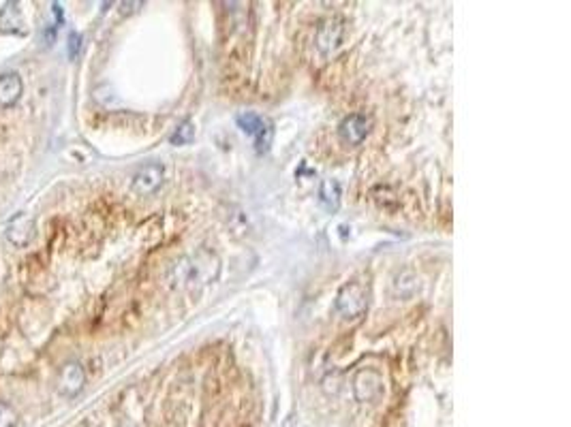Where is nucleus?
Wrapping results in <instances>:
<instances>
[{
    "mask_svg": "<svg viewBox=\"0 0 571 427\" xmlns=\"http://www.w3.org/2000/svg\"><path fill=\"white\" fill-rule=\"evenodd\" d=\"M235 124L244 135H249L253 139L257 154H266L270 150L274 139V124L270 118L255 111H244L235 118Z\"/></svg>",
    "mask_w": 571,
    "mask_h": 427,
    "instance_id": "nucleus-3",
    "label": "nucleus"
},
{
    "mask_svg": "<svg viewBox=\"0 0 571 427\" xmlns=\"http://www.w3.org/2000/svg\"><path fill=\"white\" fill-rule=\"evenodd\" d=\"M340 197H343V190H340V184L336 180H323L321 182L319 201H321V205L325 209H328V211H336L338 205H340Z\"/></svg>",
    "mask_w": 571,
    "mask_h": 427,
    "instance_id": "nucleus-11",
    "label": "nucleus"
},
{
    "mask_svg": "<svg viewBox=\"0 0 571 427\" xmlns=\"http://www.w3.org/2000/svg\"><path fill=\"white\" fill-rule=\"evenodd\" d=\"M163 178H165V169L158 162H148L144 164L137 174L133 176V190L142 197H148L152 192H156L163 184Z\"/></svg>",
    "mask_w": 571,
    "mask_h": 427,
    "instance_id": "nucleus-7",
    "label": "nucleus"
},
{
    "mask_svg": "<svg viewBox=\"0 0 571 427\" xmlns=\"http://www.w3.org/2000/svg\"><path fill=\"white\" fill-rule=\"evenodd\" d=\"M418 286H420L418 276L411 274V272H402V274L396 276V280H394V290H396V295H400V297H409V295H413V293L418 290Z\"/></svg>",
    "mask_w": 571,
    "mask_h": 427,
    "instance_id": "nucleus-13",
    "label": "nucleus"
},
{
    "mask_svg": "<svg viewBox=\"0 0 571 427\" xmlns=\"http://www.w3.org/2000/svg\"><path fill=\"white\" fill-rule=\"evenodd\" d=\"M22 30V13L15 3H7L3 13H0V32H18Z\"/></svg>",
    "mask_w": 571,
    "mask_h": 427,
    "instance_id": "nucleus-12",
    "label": "nucleus"
},
{
    "mask_svg": "<svg viewBox=\"0 0 571 427\" xmlns=\"http://www.w3.org/2000/svg\"><path fill=\"white\" fill-rule=\"evenodd\" d=\"M79 50H81V34L71 32L69 34V58H77Z\"/></svg>",
    "mask_w": 571,
    "mask_h": 427,
    "instance_id": "nucleus-16",
    "label": "nucleus"
},
{
    "mask_svg": "<svg viewBox=\"0 0 571 427\" xmlns=\"http://www.w3.org/2000/svg\"><path fill=\"white\" fill-rule=\"evenodd\" d=\"M282 427H298V425H296V421H294V419H287V421L282 423Z\"/></svg>",
    "mask_w": 571,
    "mask_h": 427,
    "instance_id": "nucleus-17",
    "label": "nucleus"
},
{
    "mask_svg": "<svg viewBox=\"0 0 571 427\" xmlns=\"http://www.w3.org/2000/svg\"><path fill=\"white\" fill-rule=\"evenodd\" d=\"M369 304H371V290L364 280L347 282L336 295V310L347 321L359 318L366 310H369Z\"/></svg>",
    "mask_w": 571,
    "mask_h": 427,
    "instance_id": "nucleus-2",
    "label": "nucleus"
},
{
    "mask_svg": "<svg viewBox=\"0 0 571 427\" xmlns=\"http://www.w3.org/2000/svg\"><path fill=\"white\" fill-rule=\"evenodd\" d=\"M345 36V26L340 18H328L319 28H317V36H315V46L323 56L334 54Z\"/></svg>",
    "mask_w": 571,
    "mask_h": 427,
    "instance_id": "nucleus-5",
    "label": "nucleus"
},
{
    "mask_svg": "<svg viewBox=\"0 0 571 427\" xmlns=\"http://www.w3.org/2000/svg\"><path fill=\"white\" fill-rule=\"evenodd\" d=\"M84 384H86V372L84 368H81V363L77 361H69L62 365L60 374H58V389L62 396H77L81 389H84Z\"/></svg>",
    "mask_w": 571,
    "mask_h": 427,
    "instance_id": "nucleus-8",
    "label": "nucleus"
},
{
    "mask_svg": "<svg viewBox=\"0 0 571 427\" xmlns=\"http://www.w3.org/2000/svg\"><path fill=\"white\" fill-rule=\"evenodd\" d=\"M22 77L18 73H7L0 77V107H11L22 97Z\"/></svg>",
    "mask_w": 571,
    "mask_h": 427,
    "instance_id": "nucleus-10",
    "label": "nucleus"
},
{
    "mask_svg": "<svg viewBox=\"0 0 571 427\" xmlns=\"http://www.w3.org/2000/svg\"><path fill=\"white\" fill-rule=\"evenodd\" d=\"M18 412L9 402H0V427H15Z\"/></svg>",
    "mask_w": 571,
    "mask_h": 427,
    "instance_id": "nucleus-15",
    "label": "nucleus"
},
{
    "mask_svg": "<svg viewBox=\"0 0 571 427\" xmlns=\"http://www.w3.org/2000/svg\"><path fill=\"white\" fill-rule=\"evenodd\" d=\"M193 137H195V126L186 120L176 128V133L170 137V141H172V146H186L193 141Z\"/></svg>",
    "mask_w": 571,
    "mask_h": 427,
    "instance_id": "nucleus-14",
    "label": "nucleus"
},
{
    "mask_svg": "<svg viewBox=\"0 0 571 427\" xmlns=\"http://www.w3.org/2000/svg\"><path fill=\"white\" fill-rule=\"evenodd\" d=\"M219 272L221 263L216 256L208 250H199L197 254L184 256V259L172 265L167 282L176 288H195L216 280Z\"/></svg>",
    "mask_w": 571,
    "mask_h": 427,
    "instance_id": "nucleus-1",
    "label": "nucleus"
},
{
    "mask_svg": "<svg viewBox=\"0 0 571 427\" xmlns=\"http://www.w3.org/2000/svg\"><path fill=\"white\" fill-rule=\"evenodd\" d=\"M7 239L18 246V248H24L32 241L34 237V220L30 214H18L15 218H11V223L7 225Z\"/></svg>",
    "mask_w": 571,
    "mask_h": 427,
    "instance_id": "nucleus-9",
    "label": "nucleus"
},
{
    "mask_svg": "<svg viewBox=\"0 0 571 427\" xmlns=\"http://www.w3.org/2000/svg\"><path fill=\"white\" fill-rule=\"evenodd\" d=\"M371 131H373V118L366 113H351L343 118V122L338 124V135L343 144L351 148L364 144L366 137L371 135Z\"/></svg>",
    "mask_w": 571,
    "mask_h": 427,
    "instance_id": "nucleus-4",
    "label": "nucleus"
},
{
    "mask_svg": "<svg viewBox=\"0 0 571 427\" xmlns=\"http://www.w3.org/2000/svg\"><path fill=\"white\" fill-rule=\"evenodd\" d=\"M353 393L355 400L366 404L375 402L383 396V376L377 370H362L353 378Z\"/></svg>",
    "mask_w": 571,
    "mask_h": 427,
    "instance_id": "nucleus-6",
    "label": "nucleus"
}]
</instances>
